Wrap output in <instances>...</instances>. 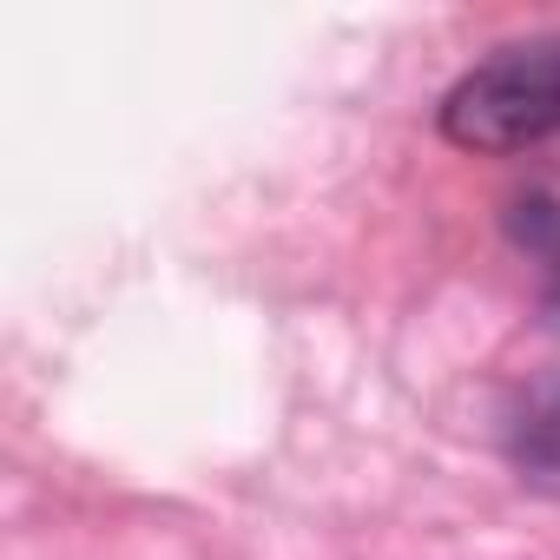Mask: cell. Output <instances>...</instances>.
Returning a JSON list of instances; mask_svg holds the SVG:
<instances>
[{"label": "cell", "instance_id": "obj_1", "mask_svg": "<svg viewBox=\"0 0 560 560\" xmlns=\"http://www.w3.org/2000/svg\"><path fill=\"white\" fill-rule=\"evenodd\" d=\"M448 145L508 159L560 139V34H527L475 60L435 106Z\"/></svg>", "mask_w": 560, "mask_h": 560}]
</instances>
